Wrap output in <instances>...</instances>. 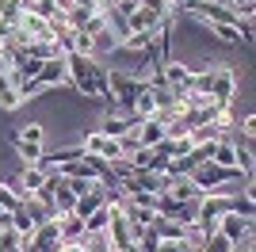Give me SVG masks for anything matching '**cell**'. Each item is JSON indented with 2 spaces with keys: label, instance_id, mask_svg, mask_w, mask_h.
I'll list each match as a JSON object with an SVG mask.
<instances>
[{
  "label": "cell",
  "instance_id": "29",
  "mask_svg": "<svg viewBox=\"0 0 256 252\" xmlns=\"http://www.w3.org/2000/svg\"><path fill=\"white\" fill-rule=\"evenodd\" d=\"M4 88H12V84H8V76H0V92H4Z\"/></svg>",
  "mask_w": 256,
  "mask_h": 252
},
{
  "label": "cell",
  "instance_id": "28",
  "mask_svg": "<svg viewBox=\"0 0 256 252\" xmlns=\"http://www.w3.org/2000/svg\"><path fill=\"white\" fill-rule=\"evenodd\" d=\"M8 222H12V210H4V206H0V226H8Z\"/></svg>",
  "mask_w": 256,
  "mask_h": 252
},
{
  "label": "cell",
  "instance_id": "4",
  "mask_svg": "<svg viewBox=\"0 0 256 252\" xmlns=\"http://www.w3.org/2000/svg\"><path fill=\"white\" fill-rule=\"evenodd\" d=\"M27 248H31V252H58V248H62L58 218L42 222V226H34V233H31V241H27Z\"/></svg>",
  "mask_w": 256,
  "mask_h": 252
},
{
  "label": "cell",
  "instance_id": "20",
  "mask_svg": "<svg viewBox=\"0 0 256 252\" xmlns=\"http://www.w3.org/2000/svg\"><path fill=\"white\" fill-rule=\"evenodd\" d=\"M16 134H20L23 142H34V146H42V138H46V126H42V122H27V126H20Z\"/></svg>",
  "mask_w": 256,
  "mask_h": 252
},
{
  "label": "cell",
  "instance_id": "13",
  "mask_svg": "<svg viewBox=\"0 0 256 252\" xmlns=\"http://www.w3.org/2000/svg\"><path fill=\"white\" fill-rule=\"evenodd\" d=\"M23 244H27V237H23L12 222H8V226H0V252H20Z\"/></svg>",
  "mask_w": 256,
  "mask_h": 252
},
{
  "label": "cell",
  "instance_id": "27",
  "mask_svg": "<svg viewBox=\"0 0 256 252\" xmlns=\"http://www.w3.org/2000/svg\"><path fill=\"white\" fill-rule=\"evenodd\" d=\"M8 73H12V62L4 58V54H0V76H8Z\"/></svg>",
  "mask_w": 256,
  "mask_h": 252
},
{
  "label": "cell",
  "instance_id": "24",
  "mask_svg": "<svg viewBox=\"0 0 256 252\" xmlns=\"http://www.w3.org/2000/svg\"><path fill=\"white\" fill-rule=\"evenodd\" d=\"M252 244H256V233H248V237H241V241H237V244H234L230 252H256Z\"/></svg>",
  "mask_w": 256,
  "mask_h": 252
},
{
  "label": "cell",
  "instance_id": "12",
  "mask_svg": "<svg viewBox=\"0 0 256 252\" xmlns=\"http://www.w3.org/2000/svg\"><path fill=\"white\" fill-rule=\"evenodd\" d=\"M206 31H210L218 42H226V46H237V42H245V38H241V27H237V23H210Z\"/></svg>",
  "mask_w": 256,
  "mask_h": 252
},
{
  "label": "cell",
  "instance_id": "23",
  "mask_svg": "<svg viewBox=\"0 0 256 252\" xmlns=\"http://www.w3.org/2000/svg\"><path fill=\"white\" fill-rule=\"evenodd\" d=\"M0 206H4V210H16V206H20V199L8 191V184H0Z\"/></svg>",
  "mask_w": 256,
  "mask_h": 252
},
{
  "label": "cell",
  "instance_id": "3",
  "mask_svg": "<svg viewBox=\"0 0 256 252\" xmlns=\"http://www.w3.org/2000/svg\"><path fill=\"white\" fill-rule=\"evenodd\" d=\"M34 80L46 88V96H58V88H65V84H69V62H65V58L42 62V69H38V76H34Z\"/></svg>",
  "mask_w": 256,
  "mask_h": 252
},
{
  "label": "cell",
  "instance_id": "22",
  "mask_svg": "<svg viewBox=\"0 0 256 252\" xmlns=\"http://www.w3.org/2000/svg\"><path fill=\"white\" fill-rule=\"evenodd\" d=\"M234 248V244L226 241L222 233H210V237H206V244H203V252H230Z\"/></svg>",
  "mask_w": 256,
  "mask_h": 252
},
{
  "label": "cell",
  "instance_id": "26",
  "mask_svg": "<svg viewBox=\"0 0 256 252\" xmlns=\"http://www.w3.org/2000/svg\"><path fill=\"white\" fill-rule=\"evenodd\" d=\"M206 4H214V8H222V12H234L237 0H206Z\"/></svg>",
  "mask_w": 256,
  "mask_h": 252
},
{
  "label": "cell",
  "instance_id": "11",
  "mask_svg": "<svg viewBox=\"0 0 256 252\" xmlns=\"http://www.w3.org/2000/svg\"><path fill=\"white\" fill-rule=\"evenodd\" d=\"M130 122H134L130 115H104V118H100V126H96V130H100L104 138H122V134L130 130Z\"/></svg>",
  "mask_w": 256,
  "mask_h": 252
},
{
  "label": "cell",
  "instance_id": "1",
  "mask_svg": "<svg viewBox=\"0 0 256 252\" xmlns=\"http://www.w3.org/2000/svg\"><path fill=\"white\" fill-rule=\"evenodd\" d=\"M138 233H142V226H138V222H130L126 214H111V222H107V237H111V252H126V248H134Z\"/></svg>",
  "mask_w": 256,
  "mask_h": 252
},
{
  "label": "cell",
  "instance_id": "18",
  "mask_svg": "<svg viewBox=\"0 0 256 252\" xmlns=\"http://www.w3.org/2000/svg\"><path fill=\"white\" fill-rule=\"evenodd\" d=\"M80 157H84V149H80V146H65V149H54V153H50V160L58 168L69 164V160H80Z\"/></svg>",
  "mask_w": 256,
  "mask_h": 252
},
{
  "label": "cell",
  "instance_id": "2",
  "mask_svg": "<svg viewBox=\"0 0 256 252\" xmlns=\"http://www.w3.org/2000/svg\"><path fill=\"white\" fill-rule=\"evenodd\" d=\"M218 107H230L234 104V96H237V73L230 69V65H214V76H210V92H206Z\"/></svg>",
  "mask_w": 256,
  "mask_h": 252
},
{
  "label": "cell",
  "instance_id": "17",
  "mask_svg": "<svg viewBox=\"0 0 256 252\" xmlns=\"http://www.w3.org/2000/svg\"><path fill=\"white\" fill-rule=\"evenodd\" d=\"M107 164H111V176H115V184H122V180H130L134 172H138L130 157H115V160H107Z\"/></svg>",
  "mask_w": 256,
  "mask_h": 252
},
{
  "label": "cell",
  "instance_id": "5",
  "mask_svg": "<svg viewBox=\"0 0 256 252\" xmlns=\"http://www.w3.org/2000/svg\"><path fill=\"white\" fill-rule=\"evenodd\" d=\"M218 233H222L230 244H237L241 237H248V233H252V218H241L237 210H226L222 218H218Z\"/></svg>",
  "mask_w": 256,
  "mask_h": 252
},
{
  "label": "cell",
  "instance_id": "32",
  "mask_svg": "<svg viewBox=\"0 0 256 252\" xmlns=\"http://www.w3.org/2000/svg\"><path fill=\"white\" fill-rule=\"evenodd\" d=\"M126 252H138V248H126Z\"/></svg>",
  "mask_w": 256,
  "mask_h": 252
},
{
  "label": "cell",
  "instance_id": "6",
  "mask_svg": "<svg viewBox=\"0 0 256 252\" xmlns=\"http://www.w3.org/2000/svg\"><path fill=\"white\" fill-rule=\"evenodd\" d=\"M58 233H62V248L65 244H80V237H84V218H80V214H62V218H58Z\"/></svg>",
  "mask_w": 256,
  "mask_h": 252
},
{
  "label": "cell",
  "instance_id": "31",
  "mask_svg": "<svg viewBox=\"0 0 256 252\" xmlns=\"http://www.w3.org/2000/svg\"><path fill=\"white\" fill-rule=\"evenodd\" d=\"M76 4H92V0H73V8H76Z\"/></svg>",
  "mask_w": 256,
  "mask_h": 252
},
{
  "label": "cell",
  "instance_id": "16",
  "mask_svg": "<svg viewBox=\"0 0 256 252\" xmlns=\"http://www.w3.org/2000/svg\"><path fill=\"white\" fill-rule=\"evenodd\" d=\"M107 222H111V206L104 202V206H96V210H92V214L84 218V230H88V233H96V230H107Z\"/></svg>",
  "mask_w": 256,
  "mask_h": 252
},
{
  "label": "cell",
  "instance_id": "25",
  "mask_svg": "<svg viewBox=\"0 0 256 252\" xmlns=\"http://www.w3.org/2000/svg\"><path fill=\"white\" fill-rule=\"evenodd\" d=\"M157 252H184V244H180V241H160Z\"/></svg>",
  "mask_w": 256,
  "mask_h": 252
},
{
  "label": "cell",
  "instance_id": "19",
  "mask_svg": "<svg viewBox=\"0 0 256 252\" xmlns=\"http://www.w3.org/2000/svg\"><path fill=\"white\" fill-rule=\"evenodd\" d=\"M157 244H160V237L150 230V226H142L138 241H134V248H138V252H157Z\"/></svg>",
  "mask_w": 256,
  "mask_h": 252
},
{
  "label": "cell",
  "instance_id": "7",
  "mask_svg": "<svg viewBox=\"0 0 256 252\" xmlns=\"http://www.w3.org/2000/svg\"><path fill=\"white\" fill-rule=\"evenodd\" d=\"M50 206H54L58 218H62V214H73V206H76V195L69 191V184H65L62 176H54V199H50Z\"/></svg>",
  "mask_w": 256,
  "mask_h": 252
},
{
  "label": "cell",
  "instance_id": "8",
  "mask_svg": "<svg viewBox=\"0 0 256 252\" xmlns=\"http://www.w3.org/2000/svg\"><path fill=\"white\" fill-rule=\"evenodd\" d=\"M134 130H138V142L146 149H153V146H160V142H164V122H160V118H138V126H134Z\"/></svg>",
  "mask_w": 256,
  "mask_h": 252
},
{
  "label": "cell",
  "instance_id": "9",
  "mask_svg": "<svg viewBox=\"0 0 256 252\" xmlns=\"http://www.w3.org/2000/svg\"><path fill=\"white\" fill-rule=\"evenodd\" d=\"M12 149H16V157H20V168H31L42 160V146H34V142H23L20 134H12Z\"/></svg>",
  "mask_w": 256,
  "mask_h": 252
},
{
  "label": "cell",
  "instance_id": "14",
  "mask_svg": "<svg viewBox=\"0 0 256 252\" xmlns=\"http://www.w3.org/2000/svg\"><path fill=\"white\" fill-rule=\"evenodd\" d=\"M104 191H107V188H92L88 195H80V199H76V206H73V214L88 218V214H92L96 206H104Z\"/></svg>",
  "mask_w": 256,
  "mask_h": 252
},
{
  "label": "cell",
  "instance_id": "15",
  "mask_svg": "<svg viewBox=\"0 0 256 252\" xmlns=\"http://www.w3.org/2000/svg\"><path fill=\"white\" fill-rule=\"evenodd\" d=\"M69 54H80V58H96V38L88 31H76L73 42H69Z\"/></svg>",
  "mask_w": 256,
  "mask_h": 252
},
{
  "label": "cell",
  "instance_id": "21",
  "mask_svg": "<svg viewBox=\"0 0 256 252\" xmlns=\"http://www.w3.org/2000/svg\"><path fill=\"white\" fill-rule=\"evenodd\" d=\"M0 107H4V111H16V107H23V96L16 92V88H4V92H0Z\"/></svg>",
  "mask_w": 256,
  "mask_h": 252
},
{
  "label": "cell",
  "instance_id": "10",
  "mask_svg": "<svg viewBox=\"0 0 256 252\" xmlns=\"http://www.w3.org/2000/svg\"><path fill=\"white\" fill-rule=\"evenodd\" d=\"M210 164H218V168H237V146H234V138H218Z\"/></svg>",
  "mask_w": 256,
  "mask_h": 252
},
{
  "label": "cell",
  "instance_id": "30",
  "mask_svg": "<svg viewBox=\"0 0 256 252\" xmlns=\"http://www.w3.org/2000/svg\"><path fill=\"white\" fill-rule=\"evenodd\" d=\"M168 4H172V8H180V4H184V0H168Z\"/></svg>",
  "mask_w": 256,
  "mask_h": 252
}]
</instances>
